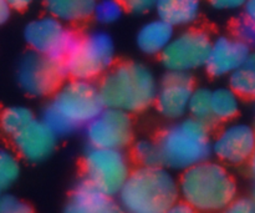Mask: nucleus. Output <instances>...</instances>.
<instances>
[{
	"mask_svg": "<svg viewBox=\"0 0 255 213\" xmlns=\"http://www.w3.org/2000/svg\"><path fill=\"white\" fill-rule=\"evenodd\" d=\"M158 82L151 69L138 62H124L112 67L99 84L105 107L137 114L156 101Z\"/></svg>",
	"mask_w": 255,
	"mask_h": 213,
	"instance_id": "obj_1",
	"label": "nucleus"
},
{
	"mask_svg": "<svg viewBox=\"0 0 255 213\" xmlns=\"http://www.w3.org/2000/svg\"><path fill=\"white\" fill-rule=\"evenodd\" d=\"M179 196L197 213L223 212L237 200V184L218 162L204 161L182 174Z\"/></svg>",
	"mask_w": 255,
	"mask_h": 213,
	"instance_id": "obj_2",
	"label": "nucleus"
},
{
	"mask_svg": "<svg viewBox=\"0 0 255 213\" xmlns=\"http://www.w3.org/2000/svg\"><path fill=\"white\" fill-rule=\"evenodd\" d=\"M99 86L92 81L71 79L64 82L45 107L42 120L59 135L86 127L104 109Z\"/></svg>",
	"mask_w": 255,
	"mask_h": 213,
	"instance_id": "obj_3",
	"label": "nucleus"
},
{
	"mask_svg": "<svg viewBox=\"0 0 255 213\" xmlns=\"http://www.w3.org/2000/svg\"><path fill=\"white\" fill-rule=\"evenodd\" d=\"M119 197L125 213H166L178 201V182L164 166H141L131 172Z\"/></svg>",
	"mask_w": 255,
	"mask_h": 213,
	"instance_id": "obj_4",
	"label": "nucleus"
},
{
	"mask_svg": "<svg viewBox=\"0 0 255 213\" xmlns=\"http://www.w3.org/2000/svg\"><path fill=\"white\" fill-rule=\"evenodd\" d=\"M158 146L162 166L186 171L208 160L212 154V140L208 122L194 117L178 120L159 135Z\"/></svg>",
	"mask_w": 255,
	"mask_h": 213,
	"instance_id": "obj_5",
	"label": "nucleus"
},
{
	"mask_svg": "<svg viewBox=\"0 0 255 213\" xmlns=\"http://www.w3.org/2000/svg\"><path fill=\"white\" fill-rule=\"evenodd\" d=\"M115 61V44L107 32L95 30L77 37L64 65L72 79L94 81L105 76Z\"/></svg>",
	"mask_w": 255,
	"mask_h": 213,
	"instance_id": "obj_6",
	"label": "nucleus"
},
{
	"mask_svg": "<svg viewBox=\"0 0 255 213\" xmlns=\"http://www.w3.org/2000/svg\"><path fill=\"white\" fill-rule=\"evenodd\" d=\"M85 179L112 197L121 192L131 175L128 157L122 150L90 147L84 159Z\"/></svg>",
	"mask_w": 255,
	"mask_h": 213,
	"instance_id": "obj_7",
	"label": "nucleus"
},
{
	"mask_svg": "<svg viewBox=\"0 0 255 213\" xmlns=\"http://www.w3.org/2000/svg\"><path fill=\"white\" fill-rule=\"evenodd\" d=\"M213 40L203 30L187 29L174 35L161 54V61L168 72L189 74L206 66Z\"/></svg>",
	"mask_w": 255,
	"mask_h": 213,
	"instance_id": "obj_8",
	"label": "nucleus"
},
{
	"mask_svg": "<svg viewBox=\"0 0 255 213\" xmlns=\"http://www.w3.org/2000/svg\"><path fill=\"white\" fill-rule=\"evenodd\" d=\"M67 75L64 61L32 51L25 55L17 69V81L30 96L55 94Z\"/></svg>",
	"mask_w": 255,
	"mask_h": 213,
	"instance_id": "obj_9",
	"label": "nucleus"
},
{
	"mask_svg": "<svg viewBox=\"0 0 255 213\" xmlns=\"http://www.w3.org/2000/svg\"><path fill=\"white\" fill-rule=\"evenodd\" d=\"M25 40L32 51L64 61L77 40L64 21L52 15L37 17L26 25Z\"/></svg>",
	"mask_w": 255,
	"mask_h": 213,
	"instance_id": "obj_10",
	"label": "nucleus"
},
{
	"mask_svg": "<svg viewBox=\"0 0 255 213\" xmlns=\"http://www.w3.org/2000/svg\"><path fill=\"white\" fill-rule=\"evenodd\" d=\"M133 125L129 114L104 107L86 126V137L91 147L122 150L131 142Z\"/></svg>",
	"mask_w": 255,
	"mask_h": 213,
	"instance_id": "obj_11",
	"label": "nucleus"
},
{
	"mask_svg": "<svg viewBox=\"0 0 255 213\" xmlns=\"http://www.w3.org/2000/svg\"><path fill=\"white\" fill-rule=\"evenodd\" d=\"M212 152L228 165L251 161L255 152V129L244 122H232L212 141Z\"/></svg>",
	"mask_w": 255,
	"mask_h": 213,
	"instance_id": "obj_12",
	"label": "nucleus"
},
{
	"mask_svg": "<svg viewBox=\"0 0 255 213\" xmlns=\"http://www.w3.org/2000/svg\"><path fill=\"white\" fill-rule=\"evenodd\" d=\"M193 91V80L189 74L168 72L159 84L154 104L163 117L181 120L188 112L189 100Z\"/></svg>",
	"mask_w": 255,
	"mask_h": 213,
	"instance_id": "obj_13",
	"label": "nucleus"
},
{
	"mask_svg": "<svg viewBox=\"0 0 255 213\" xmlns=\"http://www.w3.org/2000/svg\"><path fill=\"white\" fill-rule=\"evenodd\" d=\"M251 54V47L236 36H221L212 41L204 67L211 76L229 77Z\"/></svg>",
	"mask_w": 255,
	"mask_h": 213,
	"instance_id": "obj_14",
	"label": "nucleus"
},
{
	"mask_svg": "<svg viewBox=\"0 0 255 213\" xmlns=\"http://www.w3.org/2000/svg\"><path fill=\"white\" fill-rule=\"evenodd\" d=\"M57 134L44 121L34 120L24 130L12 136L15 150L29 162H41L54 152Z\"/></svg>",
	"mask_w": 255,
	"mask_h": 213,
	"instance_id": "obj_15",
	"label": "nucleus"
},
{
	"mask_svg": "<svg viewBox=\"0 0 255 213\" xmlns=\"http://www.w3.org/2000/svg\"><path fill=\"white\" fill-rule=\"evenodd\" d=\"M119 205L86 179L80 181L72 191L65 213H114Z\"/></svg>",
	"mask_w": 255,
	"mask_h": 213,
	"instance_id": "obj_16",
	"label": "nucleus"
},
{
	"mask_svg": "<svg viewBox=\"0 0 255 213\" xmlns=\"http://www.w3.org/2000/svg\"><path fill=\"white\" fill-rule=\"evenodd\" d=\"M201 5V0H157L154 9L159 19L173 27H187L199 17Z\"/></svg>",
	"mask_w": 255,
	"mask_h": 213,
	"instance_id": "obj_17",
	"label": "nucleus"
},
{
	"mask_svg": "<svg viewBox=\"0 0 255 213\" xmlns=\"http://www.w3.org/2000/svg\"><path fill=\"white\" fill-rule=\"evenodd\" d=\"M174 36V27L162 19L142 25L137 32V46L143 54L161 55Z\"/></svg>",
	"mask_w": 255,
	"mask_h": 213,
	"instance_id": "obj_18",
	"label": "nucleus"
},
{
	"mask_svg": "<svg viewBox=\"0 0 255 213\" xmlns=\"http://www.w3.org/2000/svg\"><path fill=\"white\" fill-rule=\"evenodd\" d=\"M96 0H44L50 15L64 22H79L89 19Z\"/></svg>",
	"mask_w": 255,
	"mask_h": 213,
	"instance_id": "obj_19",
	"label": "nucleus"
},
{
	"mask_svg": "<svg viewBox=\"0 0 255 213\" xmlns=\"http://www.w3.org/2000/svg\"><path fill=\"white\" fill-rule=\"evenodd\" d=\"M241 110V96L232 87L212 90V120L228 122L236 119Z\"/></svg>",
	"mask_w": 255,
	"mask_h": 213,
	"instance_id": "obj_20",
	"label": "nucleus"
},
{
	"mask_svg": "<svg viewBox=\"0 0 255 213\" xmlns=\"http://www.w3.org/2000/svg\"><path fill=\"white\" fill-rule=\"evenodd\" d=\"M229 87L241 97L255 100V54L229 76Z\"/></svg>",
	"mask_w": 255,
	"mask_h": 213,
	"instance_id": "obj_21",
	"label": "nucleus"
},
{
	"mask_svg": "<svg viewBox=\"0 0 255 213\" xmlns=\"http://www.w3.org/2000/svg\"><path fill=\"white\" fill-rule=\"evenodd\" d=\"M34 120V115L30 109L24 106H11L2 111L0 116V126L5 134L15 136Z\"/></svg>",
	"mask_w": 255,
	"mask_h": 213,
	"instance_id": "obj_22",
	"label": "nucleus"
},
{
	"mask_svg": "<svg viewBox=\"0 0 255 213\" xmlns=\"http://www.w3.org/2000/svg\"><path fill=\"white\" fill-rule=\"evenodd\" d=\"M191 117L208 122L212 120V90L206 87L194 89L188 105Z\"/></svg>",
	"mask_w": 255,
	"mask_h": 213,
	"instance_id": "obj_23",
	"label": "nucleus"
},
{
	"mask_svg": "<svg viewBox=\"0 0 255 213\" xmlns=\"http://www.w3.org/2000/svg\"><path fill=\"white\" fill-rule=\"evenodd\" d=\"M20 175V161L16 155L7 149H0V187L11 186Z\"/></svg>",
	"mask_w": 255,
	"mask_h": 213,
	"instance_id": "obj_24",
	"label": "nucleus"
},
{
	"mask_svg": "<svg viewBox=\"0 0 255 213\" xmlns=\"http://www.w3.org/2000/svg\"><path fill=\"white\" fill-rule=\"evenodd\" d=\"M133 155L134 159L141 164V166H162V155L157 141L139 140L134 145Z\"/></svg>",
	"mask_w": 255,
	"mask_h": 213,
	"instance_id": "obj_25",
	"label": "nucleus"
},
{
	"mask_svg": "<svg viewBox=\"0 0 255 213\" xmlns=\"http://www.w3.org/2000/svg\"><path fill=\"white\" fill-rule=\"evenodd\" d=\"M124 11L125 6L121 0H96L92 15L100 24L109 25L116 22Z\"/></svg>",
	"mask_w": 255,
	"mask_h": 213,
	"instance_id": "obj_26",
	"label": "nucleus"
},
{
	"mask_svg": "<svg viewBox=\"0 0 255 213\" xmlns=\"http://www.w3.org/2000/svg\"><path fill=\"white\" fill-rule=\"evenodd\" d=\"M234 31H236L237 39L241 40L251 49L255 47V21L249 19L248 16L242 17L236 24Z\"/></svg>",
	"mask_w": 255,
	"mask_h": 213,
	"instance_id": "obj_27",
	"label": "nucleus"
},
{
	"mask_svg": "<svg viewBox=\"0 0 255 213\" xmlns=\"http://www.w3.org/2000/svg\"><path fill=\"white\" fill-rule=\"evenodd\" d=\"M125 9L136 14H143L156 7L157 0H121Z\"/></svg>",
	"mask_w": 255,
	"mask_h": 213,
	"instance_id": "obj_28",
	"label": "nucleus"
},
{
	"mask_svg": "<svg viewBox=\"0 0 255 213\" xmlns=\"http://www.w3.org/2000/svg\"><path fill=\"white\" fill-rule=\"evenodd\" d=\"M222 213H255V205L253 200L238 199L232 202Z\"/></svg>",
	"mask_w": 255,
	"mask_h": 213,
	"instance_id": "obj_29",
	"label": "nucleus"
},
{
	"mask_svg": "<svg viewBox=\"0 0 255 213\" xmlns=\"http://www.w3.org/2000/svg\"><path fill=\"white\" fill-rule=\"evenodd\" d=\"M209 2L217 10H236L246 6L248 0H209Z\"/></svg>",
	"mask_w": 255,
	"mask_h": 213,
	"instance_id": "obj_30",
	"label": "nucleus"
},
{
	"mask_svg": "<svg viewBox=\"0 0 255 213\" xmlns=\"http://www.w3.org/2000/svg\"><path fill=\"white\" fill-rule=\"evenodd\" d=\"M17 200L11 196L0 197V213H14L17 205Z\"/></svg>",
	"mask_w": 255,
	"mask_h": 213,
	"instance_id": "obj_31",
	"label": "nucleus"
},
{
	"mask_svg": "<svg viewBox=\"0 0 255 213\" xmlns=\"http://www.w3.org/2000/svg\"><path fill=\"white\" fill-rule=\"evenodd\" d=\"M166 213H197V212L194 211L191 206L184 204V202H177V204H174Z\"/></svg>",
	"mask_w": 255,
	"mask_h": 213,
	"instance_id": "obj_32",
	"label": "nucleus"
},
{
	"mask_svg": "<svg viewBox=\"0 0 255 213\" xmlns=\"http://www.w3.org/2000/svg\"><path fill=\"white\" fill-rule=\"evenodd\" d=\"M10 10L11 5L9 4L7 0H0V25L4 24L10 16Z\"/></svg>",
	"mask_w": 255,
	"mask_h": 213,
	"instance_id": "obj_33",
	"label": "nucleus"
},
{
	"mask_svg": "<svg viewBox=\"0 0 255 213\" xmlns=\"http://www.w3.org/2000/svg\"><path fill=\"white\" fill-rule=\"evenodd\" d=\"M244 7H246V16L255 21V0H248Z\"/></svg>",
	"mask_w": 255,
	"mask_h": 213,
	"instance_id": "obj_34",
	"label": "nucleus"
},
{
	"mask_svg": "<svg viewBox=\"0 0 255 213\" xmlns=\"http://www.w3.org/2000/svg\"><path fill=\"white\" fill-rule=\"evenodd\" d=\"M9 4L11 5V7L15 9H24V7L29 6L32 2V0H7Z\"/></svg>",
	"mask_w": 255,
	"mask_h": 213,
	"instance_id": "obj_35",
	"label": "nucleus"
},
{
	"mask_svg": "<svg viewBox=\"0 0 255 213\" xmlns=\"http://www.w3.org/2000/svg\"><path fill=\"white\" fill-rule=\"evenodd\" d=\"M14 213H32L31 209H30L29 206H27L26 204H24V202H17L16 207H15V211Z\"/></svg>",
	"mask_w": 255,
	"mask_h": 213,
	"instance_id": "obj_36",
	"label": "nucleus"
},
{
	"mask_svg": "<svg viewBox=\"0 0 255 213\" xmlns=\"http://www.w3.org/2000/svg\"><path fill=\"white\" fill-rule=\"evenodd\" d=\"M249 165H251V172L252 175L255 177V152L253 155V157L251 159V161H249Z\"/></svg>",
	"mask_w": 255,
	"mask_h": 213,
	"instance_id": "obj_37",
	"label": "nucleus"
},
{
	"mask_svg": "<svg viewBox=\"0 0 255 213\" xmlns=\"http://www.w3.org/2000/svg\"><path fill=\"white\" fill-rule=\"evenodd\" d=\"M114 213H125V212H124V210H122V209H121V206H120V207H119V209H117V210H116V211H115Z\"/></svg>",
	"mask_w": 255,
	"mask_h": 213,
	"instance_id": "obj_38",
	"label": "nucleus"
},
{
	"mask_svg": "<svg viewBox=\"0 0 255 213\" xmlns=\"http://www.w3.org/2000/svg\"><path fill=\"white\" fill-rule=\"evenodd\" d=\"M253 202H254V205H255V189H254V192H253Z\"/></svg>",
	"mask_w": 255,
	"mask_h": 213,
	"instance_id": "obj_39",
	"label": "nucleus"
},
{
	"mask_svg": "<svg viewBox=\"0 0 255 213\" xmlns=\"http://www.w3.org/2000/svg\"><path fill=\"white\" fill-rule=\"evenodd\" d=\"M1 190L2 189H1V187H0V197H1Z\"/></svg>",
	"mask_w": 255,
	"mask_h": 213,
	"instance_id": "obj_40",
	"label": "nucleus"
}]
</instances>
